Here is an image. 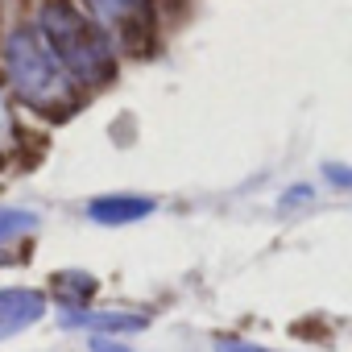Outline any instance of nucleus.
Here are the masks:
<instances>
[{"mask_svg":"<svg viewBox=\"0 0 352 352\" xmlns=\"http://www.w3.org/2000/svg\"><path fill=\"white\" fill-rule=\"evenodd\" d=\"M0 71L13 83V91L38 112L63 116L75 108V79L63 71L46 38L30 25H17L0 38Z\"/></svg>","mask_w":352,"mask_h":352,"instance_id":"1","label":"nucleus"},{"mask_svg":"<svg viewBox=\"0 0 352 352\" xmlns=\"http://www.w3.org/2000/svg\"><path fill=\"white\" fill-rule=\"evenodd\" d=\"M46 46L54 50V58L63 63V71L75 83H104L116 71V54H112V38L87 21L79 9H71L67 0H50L42 9V30Z\"/></svg>","mask_w":352,"mask_h":352,"instance_id":"2","label":"nucleus"},{"mask_svg":"<svg viewBox=\"0 0 352 352\" xmlns=\"http://www.w3.org/2000/svg\"><path fill=\"white\" fill-rule=\"evenodd\" d=\"M87 9L104 34H116L129 46H141L149 38V25H153L149 0H87Z\"/></svg>","mask_w":352,"mask_h":352,"instance_id":"3","label":"nucleus"},{"mask_svg":"<svg viewBox=\"0 0 352 352\" xmlns=\"http://www.w3.org/2000/svg\"><path fill=\"white\" fill-rule=\"evenodd\" d=\"M42 311H46V298L38 290H0V340L38 323Z\"/></svg>","mask_w":352,"mask_h":352,"instance_id":"4","label":"nucleus"},{"mask_svg":"<svg viewBox=\"0 0 352 352\" xmlns=\"http://www.w3.org/2000/svg\"><path fill=\"white\" fill-rule=\"evenodd\" d=\"M149 212H153V199H137V195H112V199L91 204V220H100V224H133Z\"/></svg>","mask_w":352,"mask_h":352,"instance_id":"5","label":"nucleus"},{"mask_svg":"<svg viewBox=\"0 0 352 352\" xmlns=\"http://www.w3.org/2000/svg\"><path fill=\"white\" fill-rule=\"evenodd\" d=\"M38 220H34V212H17V208H0V245L5 241H13V236H21V232H30Z\"/></svg>","mask_w":352,"mask_h":352,"instance_id":"6","label":"nucleus"},{"mask_svg":"<svg viewBox=\"0 0 352 352\" xmlns=\"http://www.w3.org/2000/svg\"><path fill=\"white\" fill-rule=\"evenodd\" d=\"M67 323H87V327H108V331L116 327L120 331V327H141L145 319H137V315H71Z\"/></svg>","mask_w":352,"mask_h":352,"instance_id":"7","label":"nucleus"},{"mask_svg":"<svg viewBox=\"0 0 352 352\" xmlns=\"http://www.w3.org/2000/svg\"><path fill=\"white\" fill-rule=\"evenodd\" d=\"M13 137H17V129H13V108H9L5 96H0V153L13 145Z\"/></svg>","mask_w":352,"mask_h":352,"instance_id":"8","label":"nucleus"},{"mask_svg":"<svg viewBox=\"0 0 352 352\" xmlns=\"http://www.w3.org/2000/svg\"><path fill=\"white\" fill-rule=\"evenodd\" d=\"M91 352H129V348L116 344V340H104V336H100V340H91Z\"/></svg>","mask_w":352,"mask_h":352,"instance_id":"9","label":"nucleus"},{"mask_svg":"<svg viewBox=\"0 0 352 352\" xmlns=\"http://www.w3.org/2000/svg\"><path fill=\"white\" fill-rule=\"evenodd\" d=\"M327 179H331V183H344V187H352V170H340V166H327Z\"/></svg>","mask_w":352,"mask_h":352,"instance_id":"10","label":"nucleus"},{"mask_svg":"<svg viewBox=\"0 0 352 352\" xmlns=\"http://www.w3.org/2000/svg\"><path fill=\"white\" fill-rule=\"evenodd\" d=\"M220 352H261V348H249V344H220Z\"/></svg>","mask_w":352,"mask_h":352,"instance_id":"11","label":"nucleus"}]
</instances>
